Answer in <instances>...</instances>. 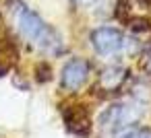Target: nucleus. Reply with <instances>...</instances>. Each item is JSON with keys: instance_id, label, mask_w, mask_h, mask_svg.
Instances as JSON below:
<instances>
[{"instance_id": "obj_1", "label": "nucleus", "mask_w": 151, "mask_h": 138, "mask_svg": "<svg viewBox=\"0 0 151 138\" xmlns=\"http://www.w3.org/2000/svg\"><path fill=\"white\" fill-rule=\"evenodd\" d=\"M15 21H17V27H19V33L35 43L37 48H42L44 52H50V54H58L60 52V37L56 35V31L46 25V21L31 9H27L21 0H17L15 4Z\"/></svg>"}, {"instance_id": "obj_2", "label": "nucleus", "mask_w": 151, "mask_h": 138, "mask_svg": "<svg viewBox=\"0 0 151 138\" xmlns=\"http://www.w3.org/2000/svg\"><path fill=\"white\" fill-rule=\"evenodd\" d=\"M139 117H141V105H137V103H114L101 111L99 124L108 130L120 132L124 128H130Z\"/></svg>"}, {"instance_id": "obj_3", "label": "nucleus", "mask_w": 151, "mask_h": 138, "mask_svg": "<svg viewBox=\"0 0 151 138\" xmlns=\"http://www.w3.org/2000/svg\"><path fill=\"white\" fill-rule=\"evenodd\" d=\"M91 46L99 56H114L124 48V35L114 27H97L91 33Z\"/></svg>"}, {"instance_id": "obj_4", "label": "nucleus", "mask_w": 151, "mask_h": 138, "mask_svg": "<svg viewBox=\"0 0 151 138\" xmlns=\"http://www.w3.org/2000/svg\"><path fill=\"white\" fill-rule=\"evenodd\" d=\"M89 76V62L83 58H73L62 68V87L70 93L79 91Z\"/></svg>"}, {"instance_id": "obj_5", "label": "nucleus", "mask_w": 151, "mask_h": 138, "mask_svg": "<svg viewBox=\"0 0 151 138\" xmlns=\"http://www.w3.org/2000/svg\"><path fill=\"white\" fill-rule=\"evenodd\" d=\"M64 126L75 136L87 138L91 134V120H89L87 109H83V105H68L66 107V111H64Z\"/></svg>"}, {"instance_id": "obj_6", "label": "nucleus", "mask_w": 151, "mask_h": 138, "mask_svg": "<svg viewBox=\"0 0 151 138\" xmlns=\"http://www.w3.org/2000/svg\"><path fill=\"white\" fill-rule=\"evenodd\" d=\"M124 80H126V68H122V66H108L99 74V89L112 93V91H118Z\"/></svg>"}, {"instance_id": "obj_7", "label": "nucleus", "mask_w": 151, "mask_h": 138, "mask_svg": "<svg viewBox=\"0 0 151 138\" xmlns=\"http://www.w3.org/2000/svg\"><path fill=\"white\" fill-rule=\"evenodd\" d=\"M50 78H52V66H50V62H40L35 66V80L44 85Z\"/></svg>"}, {"instance_id": "obj_8", "label": "nucleus", "mask_w": 151, "mask_h": 138, "mask_svg": "<svg viewBox=\"0 0 151 138\" xmlns=\"http://www.w3.org/2000/svg\"><path fill=\"white\" fill-rule=\"evenodd\" d=\"M151 132H147V130H139V128H124V130H120L118 132V136L116 138H147Z\"/></svg>"}, {"instance_id": "obj_9", "label": "nucleus", "mask_w": 151, "mask_h": 138, "mask_svg": "<svg viewBox=\"0 0 151 138\" xmlns=\"http://www.w3.org/2000/svg\"><path fill=\"white\" fill-rule=\"evenodd\" d=\"M75 2H77V4H83V6H87V4H91V2H93V0H75Z\"/></svg>"}, {"instance_id": "obj_10", "label": "nucleus", "mask_w": 151, "mask_h": 138, "mask_svg": "<svg viewBox=\"0 0 151 138\" xmlns=\"http://www.w3.org/2000/svg\"><path fill=\"white\" fill-rule=\"evenodd\" d=\"M147 70L151 72V52H149V56H147Z\"/></svg>"}, {"instance_id": "obj_11", "label": "nucleus", "mask_w": 151, "mask_h": 138, "mask_svg": "<svg viewBox=\"0 0 151 138\" xmlns=\"http://www.w3.org/2000/svg\"><path fill=\"white\" fill-rule=\"evenodd\" d=\"M147 138H151V134H149V136H147Z\"/></svg>"}]
</instances>
